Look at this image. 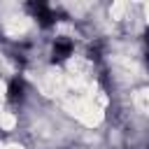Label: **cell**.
Returning a JSON list of instances; mask_svg holds the SVG:
<instances>
[{
    "mask_svg": "<svg viewBox=\"0 0 149 149\" xmlns=\"http://www.w3.org/2000/svg\"><path fill=\"white\" fill-rule=\"evenodd\" d=\"M30 12H33V14H35V19H37V21H42L44 26H49V23H54V21H56V12H54L49 5H44V2L30 5Z\"/></svg>",
    "mask_w": 149,
    "mask_h": 149,
    "instance_id": "1",
    "label": "cell"
},
{
    "mask_svg": "<svg viewBox=\"0 0 149 149\" xmlns=\"http://www.w3.org/2000/svg\"><path fill=\"white\" fill-rule=\"evenodd\" d=\"M23 81H19V79H14L12 81V86H9V100L12 102H21L23 100Z\"/></svg>",
    "mask_w": 149,
    "mask_h": 149,
    "instance_id": "3",
    "label": "cell"
},
{
    "mask_svg": "<svg viewBox=\"0 0 149 149\" xmlns=\"http://www.w3.org/2000/svg\"><path fill=\"white\" fill-rule=\"evenodd\" d=\"M72 54V42L70 40H56L54 44V61H63Z\"/></svg>",
    "mask_w": 149,
    "mask_h": 149,
    "instance_id": "2",
    "label": "cell"
}]
</instances>
